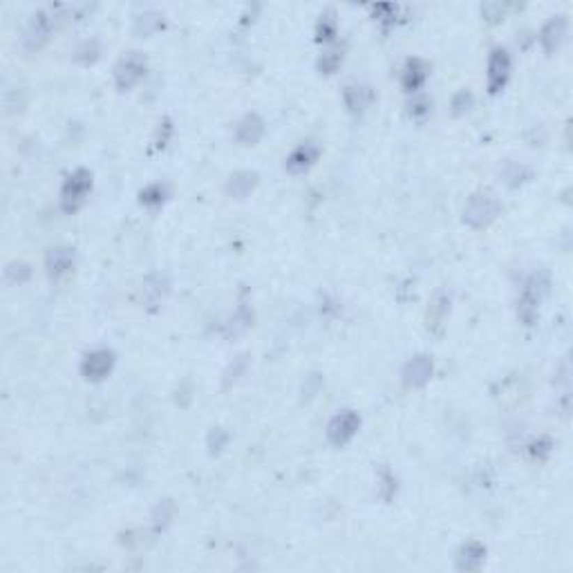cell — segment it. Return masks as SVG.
<instances>
[{
	"mask_svg": "<svg viewBox=\"0 0 573 573\" xmlns=\"http://www.w3.org/2000/svg\"><path fill=\"white\" fill-rule=\"evenodd\" d=\"M164 27V16L159 12H144L135 18V34L137 36H151L157 29Z\"/></svg>",
	"mask_w": 573,
	"mask_h": 573,
	"instance_id": "obj_18",
	"label": "cell"
},
{
	"mask_svg": "<svg viewBox=\"0 0 573 573\" xmlns=\"http://www.w3.org/2000/svg\"><path fill=\"white\" fill-rule=\"evenodd\" d=\"M5 273H7V278H9V280H14V282H25V280L29 278V273H31V271H29L27 264H23V262H12V264L7 267Z\"/></svg>",
	"mask_w": 573,
	"mask_h": 573,
	"instance_id": "obj_29",
	"label": "cell"
},
{
	"mask_svg": "<svg viewBox=\"0 0 573 573\" xmlns=\"http://www.w3.org/2000/svg\"><path fill=\"white\" fill-rule=\"evenodd\" d=\"M343 99H345V105H347L349 112L363 114L369 105H372L374 92H372V88H367V86H347L345 92H343Z\"/></svg>",
	"mask_w": 573,
	"mask_h": 573,
	"instance_id": "obj_13",
	"label": "cell"
},
{
	"mask_svg": "<svg viewBox=\"0 0 573 573\" xmlns=\"http://www.w3.org/2000/svg\"><path fill=\"white\" fill-rule=\"evenodd\" d=\"M258 184V173L253 171H240L236 175H231L227 184V193L236 199H244Z\"/></svg>",
	"mask_w": 573,
	"mask_h": 573,
	"instance_id": "obj_16",
	"label": "cell"
},
{
	"mask_svg": "<svg viewBox=\"0 0 573 573\" xmlns=\"http://www.w3.org/2000/svg\"><path fill=\"white\" fill-rule=\"evenodd\" d=\"M358 426H360V419L356 412L345 410L330 421V426H327V439H330V443L336 445V448H341L347 441H352Z\"/></svg>",
	"mask_w": 573,
	"mask_h": 573,
	"instance_id": "obj_5",
	"label": "cell"
},
{
	"mask_svg": "<svg viewBox=\"0 0 573 573\" xmlns=\"http://www.w3.org/2000/svg\"><path fill=\"white\" fill-rule=\"evenodd\" d=\"M473 103H475V99H473V94L468 92V90H459L457 94H454L452 97V114H466L468 112L471 108H473Z\"/></svg>",
	"mask_w": 573,
	"mask_h": 573,
	"instance_id": "obj_26",
	"label": "cell"
},
{
	"mask_svg": "<svg viewBox=\"0 0 573 573\" xmlns=\"http://www.w3.org/2000/svg\"><path fill=\"white\" fill-rule=\"evenodd\" d=\"M500 201H497L493 195L488 193H477L473 195L468 201H466V208H464V222L466 224H471L473 229H484L488 227L491 222L500 215Z\"/></svg>",
	"mask_w": 573,
	"mask_h": 573,
	"instance_id": "obj_1",
	"label": "cell"
},
{
	"mask_svg": "<svg viewBox=\"0 0 573 573\" xmlns=\"http://www.w3.org/2000/svg\"><path fill=\"white\" fill-rule=\"evenodd\" d=\"M74 59H77L79 63H86V66H90V63H94L99 59V43L97 40H86V43H81L77 47V54H74Z\"/></svg>",
	"mask_w": 573,
	"mask_h": 573,
	"instance_id": "obj_24",
	"label": "cell"
},
{
	"mask_svg": "<svg viewBox=\"0 0 573 573\" xmlns=\"http://www.w3.org/2000/svg\"><path fill=\"white\" fill-rule=\"evenodd\" d=\"M336 36V18L332 12H327L321 16V20H318V25H316V38L318 40H332Z\"/></svg>",
	"mask_w": 573,
	"mask_h": 573,
	"instance_id": "obj_23",
	"label": "cell"
},
{
	"mask_svg": "<svg viewBox=\"0 0 573 573\" xmlns=\"http://www.w3.org/2000/svg\"><path fill=\"white\" fill-rule=\"evenodd\" d=\"M374 16H381L379 20H381L383 25H392V23L397 20V18H395V16H397V7H395V5H376V7H374Z\"/></svg>",
	"mask_w": 573,
	"mask_h": 573,
	"instance_id": "obj_31",
	"label": "cell"
},
{
	"mask_svg": "<svg viewBox=\"0 0 573 573\" xmlns=\"http://www.w3.org/2000/svg\"><path fill=\"white\" fill-rule=\"evenodd\" d=\"M341 61H343L341 52H325V54L318 59V70L323 74H334L338 66H341Z\"/></svg>",
	"mask_w": 573,
	"mask_h": 573,
	"instance_id": "obj_25",
	"label": "cell"
},
{
	"mask_svg": "<svg viewBox=\"0 0 573 573\" xmlns=\"http://www.w3.org/2000/svg\"><path fill=\"white\" fill-rule=\"evenodd\" d=\"M244 369H247V356H238V358H233V363L229 365V369L224 372V385H229L231 381H236V379H240V374L244 372Z\"/></svg>",
	"mask_w": 573,
	"mask_h": 573,
	"instance_id": "obj_28",
	"label": "cell"
},
{
	"mask_svg": "<svg viewBox=\"0 0 573 573\" xmlns=\"http://www.w3.org/2000/svg\"><path fill=\"white\" fill-rule=\"evenodd\" d=\"M430 312L434 314V325H439L443 321V314L448 312V298L443 293H437V300L430 307Z\"/></svg>",
	"mask_w": 573,
	"mask_h": 573,
	"instance_id": "obj_33",
	"label": "cell"
},
{
	"mask_svg": "<svg viewBox=\"0 0 573 573\" xmlns=\"http://www.w3.org/2000/svg\"><path fill=\"white\" fill-rule=\"evenodd\" d=\"M321 385H323V379L318 376V374H312L310 379L305 381V385H303V397L310 401V399H314L316 395H318V390H321Z\"/></svg>",
	"mask_w": 573,
	"mask_h": 573,
	"instance_id": "obj_32",
	"label": "cell"
},
{
	"mask_svg": "<svg viewBox=\"0 0 573 573\" xmlns=\"http://www.w3.org/2000/svg\"><path fill=\"white\" fill-rule=\"evenodd\" d=\"M52 27H54V20L49 18L47 12L34 14V16H31V20H29L27 34H25V45L29 49H38L47 40V36L52 34Z\"/></svg>",
	"mask_w": 573,
	"mask_h": 573,
	"instance_id": "obj_10",
	"label": "cell"
},
{
	"mask_svg": "<svg viewBox=\"0 0 573 573\" xmlns=\"http://www.w3.org/2000/svg\"><path fill=\"white\" fill-rule=\"evenodd\" d=\"M229 441V434L224 430H220V428H213L208 434V448L211 452H220L222 448H224V443Z\"/></svg>",
	"mask_w": 573,
	"mask_h": 573,
	"instance_id": "obj_30",
	"label": "cell"
},
{
	"mask_svg": "<svg viewBox=\"0 0 573 573\" xmlns=\"http://www.w3.org/2000/svg\"><path fill=\"white\" fill-rule=\"evenodd\" d=\"M114 367V354L112 349H94V352L86 354L81 363V372L88 381L97 383V381H103L112 372Z\"/></svg>",
	"mask_w": 573,
	"mask_h": 573,
	"instance_id": "obj_7",
	"label": "cell"
},
{
	"mask_svg": "<svg viewBox=\"0 0 573 573\" xmlns=\"http://www.w3.org/2000/svg\"><path fill=\"white\" fill-rule=\"evenodd\" d=\"M484 558H486V547L480 544V542H468V544H464L461 551H459L457 567L466 569V571L477 569L484 562Z\"/></svg>",
	"mask_w": 573,
	"mask_h": 573,
	"instance_id": "obj_17",
	"label": "cell"
},
{
	"mask_svg": "<svg viewBox=\"0 0 573 573\" xmlns=\"http://www.w3.org/2000/svg\"><path fill=\"white\" fill-rule=\"evenodd\" d=\"M47 264V273L52 278H61L66 275L72 267H74V251L72 249H52L45 258Z\"/></svg>",
	"mask_w": 573,
	"mask_h": 573,
	"instance_id": "obj_15",
	"label": "cell"
},
{
	"mask_svg": "<svg viewBox=\"0 0 573 573\" xmlns=\"http://www.w3.org/2000/svg\"><path fill=\"white\" fill-rule=\"evenodd\" d=\"M251 321H253V314L247 310V305H240L238 312L233 314L231 323L227 325V336H240V334H244L251 327Z\"/></svg>",
	"mask_w": 573,
	"mask_h": 573,
	"instance_id": "obj_20",
	"label": "cell"
},
{
	"mask_svg": "<svg viewBox=\"0 0 573 573\" xmlns=\"http://www.w3.org/2000/svg\"><path fill=\"white\" fill-rule=\"evenodd\" d=\"M318 157H321V148H318L314 142H305V144H300L298 148H296L289 157H286L284 168L289 173L298 175V173L310 171V168L318 162Z\"/></svg>",
	"mask_w": 573,
	"mask_h": 573,
	"instance_id": "obj_8",
	"label": "cell"
},
{
	"mask_svg": "<svg viewBox=\"0 0 573 573\" xmlns=\"http://www.w3.org/2000/svg\"><path fill=\"white\" fill-rule=\"evenodd\" d=\"M146 74V59L139 52H130L125 54L114 68V81L119 90H130L135 83H139Z\"/></svg>",
	"mask_w": 573,
	"mask_h": 573,
	"instance_id": "obj_4",
	"label": "cell"
},
{
	"mask_svg": "<svg viewBox=\"0 0 573 573\" xmlns=\"http://www.w3.org/2000/svg\"><path fill=\"white\" fill-rule=\"evenodd\" d=\"M262 135H264V121L260 119L256 112H251V114L244 116V119L238 123V128H236V139L240 144H244V146L258 144Z\"/></svg>",
	"mask_w": 573,
	"mask_h": 573,
	"instance_id": "obj_14",
	"label": "cell"
},
{
	"mask_svg": "<svg viewBox=\"0 0 573 573\" xmlns=\"http://www.w3.org/2000/svg\"><path fill=\"white\" fill-rule=\"evenodd\" d=\"M173 132V125L168 119H164V123H159V130H157V148H166V142L168 137Z\"/></svg>",
	"mask_w": 573,
	"mask_h": 573,
	"instance_id": "obj_34",
	"label": "cell"
},
{
	"mask_svg": "<svg viewBox=\"0 0 573 573\" xmlns=\"http://www.w3.org/2000/svg\"><path fill=\"white\" fill-rule=\"evenodd\" d=\"M430 108H432V101L428 97H419L410 103V116L417 121H423L430 114Z\"/></svg>",
	"mask_w": 573,
	"mask_h": 573,
	"instance_id": "obj_27",
	"label": "cell"
},
{
	"mask_svg": "<svg viewBox=\"0 0 573 573\" xmlns=\"http://www.w3.org/2000/svg\"><path fill=\"white\" fill-rule=\"evenodd\" d=\"M166 197H168V186L162 184V182L148 184V186L142 190V193H139V201H142L144 206H151V208L162 206L164 201H166Z\"/></svg>",
	"mask_w": 573,
	"mask_h": 573,
	"instance_id": "obj_19",
	"label": "cell"
},
{
	"mask_svg": "<svg viewBox=\"0 0 573 573\" xmlns=\"http://www.w3.org/2000/svg\"><path fill=\"white\" fill-rule=\"evenodd\" d=\"M567 36V18L565 16H553L549 23L540 31V45L547 52V54H553V52L562 45V40Z\"/></svg>",
	"mask_w": 573,
	"mask_h": 573,
	"instance_id": "obj_11",
	"label": "cell"
},
{
	"mask_svg": "<svg viewBox=\"0 0 573 573\" xmlns=\"http://www.w3.org/2000/svg\"><path fill=\"white\" fill-rule=\"evenodd\" d=\"M502 177H504V182L508 186H519V184H524L526 179H530V171H528L526 166H522V164L508 162L504 166V171H502Z\"/></svg>",
	"mask_w": 573,
	"mask_h": 573,
	"instance_id": "obj_22",
	"label": "cell"
},
{
	"mask_svg": "<svg viewBox=\"0 0 573 573\" xmlns=\"http://www.w3.org/2000/svg\"><path fill=\"white\" fill-rule=\"evenodd\" d=\"M162 296H164V280H162V275H148V278L144 280V300L148 307H155L159 300H162Z\"/></svg>",
	"mask_w": 573,
	"mask_h": 573,
	"instance_id": "obj_21",
	"label": "cell"
},
{
	"mask_svg": "<svg viewBox=\"0 0 573 573\" xmlns=\"http://www.w3.org/2000/svg\"><path fill=\"white\" fill-rule=\"evenodd\" d=\"M92 188V175L86 168H79V171H74L68 179L66 184H63V197H61V206L66 213H74L83 201H86L88 193Z\"/></svg>",
	"mask_w": 573,
	"mask_h": 573,
	"instance_id": "obj_2",
	"label": "cell"
},
{
	"mask_svg": "<svg viewBox=\"0 0 573 573\" xmlns=\"http://www.w3.org/2000/svg\"><path fill=\"white\" fill-rule=\"evenodd\" d=\"M430 74V66L428 63H423L421 59H410L406 63V68H403V74H401V86L406 92H417L419 88H423V83H426Z\"/></svg>",
	"mask_w": 573,
	"mask_h": 573,
	"instance_id": "obj_12",
	"label": "cell"
},
{
	"mask_svg": "<svg viewBox=\"0 0 573 573\" xmlns=\"http://www.w3.org/2000/svg\"><path fill=\"white\" fill-rule=\"evenodd\" d=\"M508 74H511V56L504 47H495L488 59V92L497 94L506 86Z\"/></svg>",
	"mask_w": 573,
	"mask_h": 573,
	"instance_id": "obj_6",
	"label": "cell"
},
{
	"mask_svg": "<svg viewBox=\"0 0 573 573\" xmlns=\"http://www.w3.org/2000/svg\"><path fill=\"white\" fill-rule=\"evenodd\" d=\"M547 284L540 280V275H533L522 289V296H519V305H517V314L522 318L524 325H533L537 318V310L540 303H542V296L547 291Z\"/></svg>",
	"mask_w": 573,
	"mask_h": 573,
	"instance_id": "obj_3",
	"label": "cell"
},
{
	"mask_svg": "<svg viewBox=\"0 0 573 573\" xmlns=\"http://www.w3.org/2000/svg\"><path fill=\"white\" fill-rule=\"evenodd\" d=\"M430 376H432V360L426 354L415 356L412 360H408L406 367H403V383L410 385V388L426 385L430 381Z\"/></svg>",
	"mask_w": 573,
	"mask_h": 573,
	"instance_id": "obj_9",
	"label": "cell"
}]
</instances>
